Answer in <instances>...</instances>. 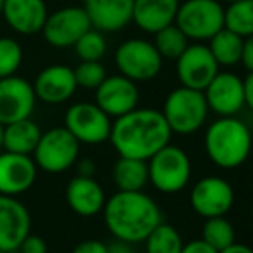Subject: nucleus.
<instances>
[{
  "label": "nucleus",
  "mask_w": 253,
  "mask_h": 253,
  "mask_svg": "<svg viewBox=\"0 0 253 253\" xmlns=\"http://www.w3.org/2000/svg\"><path fill=\"white\" fill-rule=\"evenodd\" d=\"M170 136L172 131L160 110L136 107L116 117L109 140L119 157L148 160L153 153L170 143Z\"/></svg>",
  "instance_id": "obj_1"
},
{
  "label": "nucleus",
  "mask_w": 253,
  "mask_h": 253,
  "mask_svg": "<svg viewBox=\"0 0 253 253\" xmlns=\"http://www.w3.org/2000/svg\"><path fill=\"white\" fill-rule=\"evenodd\" d=\"M103 222L116 240L141 243L162 222L159 205L143 191H117L105 200Z\"/></svg>",
  "instance_id": "obj_2"
},
{
  "label": "nucleus",
  "mask_w": 253,
  "mask_h": 253,
  "mask_svg": "<svg viewBox=\"0 0 253 253\" xmlns=\"http://www.w3.org/2000/svg\"><path fill=\"white\" fill-rule=\"evenodd\" d=\"M252 145L250 127L234 116L219 117L205 133V152L220 169H236L247 162Z\"/></svg>",
  "instance_id": "obj_3"
},
{
  "label": "nucleus",
  "mask_w": 253,
  "mask_h": 253,
  "mask_svg": "<svg viewBox=\"0 0 253 253\" xmlns=\"http://www.w3.org/2000/svg\"><path fill=\"white\" fill-rule=\"evenodd\" d=\"M162 116L176 134H193L205 124L209 116L205 95L200 90L179 86L167 95Z\"/></svg>",
  "instance_id": "obj_4"
},
{
  "label": "nucleus",
  "mask_w": 253,
  "mask_h": 253,
  "mask_svg": "<svg viewBox=\"0 0 253 253\" xmlns=\"http://www.w3.org/2000/svg\"><path fill=\"white\" fill-rule=\"evenodd\" d=\"M148 164V181L160 193H179L186 188L191 177V160L179 147L167 143L153 153Z\"/></svg>",
  "instance_id": "obj_5"
},
{
  "label": "nucleus",
  "mask_w": 253,
  "mask_h": 253,
  "mask_svg": "<svg viewBox=\"0 0 253 253\" xmlns=\"http://www.w3.org/2000/svg\"><path fill=\"white\" fill-rule=\"evenodd\" d=\"M174 24L188 40L209 42L224 28V7L219 0H184L179 3Z\"/></svg>",
  "instance_id": "obj_6"
},
{
  "label": "nucleus",
  "mask_w": 253,
  "mask_h": 253,
  "mask_svg": "<svg viewBox=\"0 0 253 253\" xmlns=\"http://www.w3.org/2000/svg\"><path fill=\"white\" fill-rule=\"evenodd\" d=\"M116 66L119 69V74L138 81H150L159 76L162 71L164 59L155 48L153 42H147L143 38H131L117 47Z\"/></svg>",
  "instance_id": "obj_7"
},
{
  "label": "nucleus",
  "mask_w": 253,
  "mask_h": 253,
  "mask_svg": "<svg viewBox=\"0 0 253 253\" xmlns=\"http://www.w3.org/2000/svg\"><path fill=\"white\" fill-rule=\"evenodd\" d=\"M80 155V141L64 126L52 127L42 133L38 145L33 152L37 167L45 172L59 174L74 166Z\"/></svg>",
  "instance_id": "obj_8"
},
{
  "label": "nucleus",
  "mask_w": 253,
  "mask_h": 253,
  "mask_svg": "<svg viewBox=\"0 0 253 253\" xmlns=\"http://www.w3.org/2000/svg\"><path fill=\"white\" fill-rule=\"evenodd\" d=\"M64 127L80 143L98 145L109 140L112 121L97 103L78 102L67 109L64 116Z\"/></svg>",
  "instance_id": "obj_9"
},
{
  "label": "nucleus",
  "mask_w": 253,
  "mask_h": 253,
  "mask_svg": "<svg viewBox=\"0 0 253 253\" xmlns=\"http://www.w3.org/2000/svg\"><path fill=\"white\" fill-rule=\"evenodd\" d=\"M90 28L91 23L83 7H62L48 14L42 31L50 47L69 48Z\"/></svg>",
  "instance_id": "obj_10"
},
{
  "label": "nucleus",
  "mask_w": 253,
  "mask_h": 253,
  "mask_svg": "<svg viewBox=\"0 0 253 253\" xmlns=\"http://www.w3.org/2000/svg\"><path fill=\"white\" fill-rule=\"evenodd\" d=\"M219 64L213 59L209 45L190 43L176 59V71L181 86L203 91L219 73Z\"/></svg>",
  "instance_id": "obj_11"
},
{
  "label": "nucleus",
  "mask_w": 253,
  "mask_h": 253,
  "mask_svg": "<svg viewBox=\"0 0 253 253\" xmlns=\"http://www.w3.org/2000/svg\"><path fill=\"white\" fill-rule=\"evenodd\" d=\"M193 210L203 219L226 215L234 205V190L219 176H207L198 181L190 193Z\"/></svg>",
  "instance_id": "obj_12"
},
{
  "label": "nucleus",
  "mask_w": 253,
  "mask_h": 253,
  "mask_svg": "<svg viewBox=\"0 0 253 253\" xmlns=\"http://www.w3.org/2000/svg\"><path fill=\"white\" fill-rule=\"evenodd\" d=\"M37 103L33 84L24 78L12 76L0 78V123H16L31 117Z\"/></svg>",
  "instance_id": "obj_13"
},
{
  "label": "nucleus",
  "mask_w": 253,
  "mask_h": 253,
  "mask_svg": "<svg viewBox=\"0 0 253 253\" xmlns=\"http://www.w3.org/2000/svg\"><path fill=\"white\" fill-rule=\"evenodd\" d=\"M140 90L136 83L123 74L107 76L95 88V103L110 117H121L138 107Z\"/></svg>",
  "instance_id": "obj_14"
},
{
  "label": "nucleus",
  "mask_w": 253,
  "mask_h": 253,
  "mask_svg": "<svg viewBox=\"0 0 253 253\" xmlns=\"http://www.w3.org/2000/svg\"><path fill=\"white\" fill-rule=\"evenodd\" d=\"M209 110L219 117L236 116L245 107L243 80L234 73H217L203 90Z\"/></svg>",
  "instance_id": "obj_15"
},
{
  "label": "nucleus",
  "mask_w": 253,
  "mask_h": 253,
  "mask_svg": "<svg viewBox=\"0 0 253 253\" xmlns=\"http://www.w3.org/2000/svg\"><path fill=\"white\" fill-rule=\"evenodd\" d=\"M30 210L16 197L0 195V250L16 252L30 234Z\"/></svg>",
  "instance_id": "obj_16"
},
{
  "label": "nucleus",
  "mask_w": 253,
  "mask_h": 253,
  "mask_svg": "<svg viewBox=\"0 0 253 253\" xmlns=\"http://www.w3.org/2000/svg\"><path fill=\"white\" fill-rule=\"evenodd\" d=\"M37 100L48 105L67 102L78 90L74 69L64 64H52L37 74L33 83Z\"/></svg>",
  "instance_id": "obj_17"
},
{
  "label": "nucleus",
  "mask_w": 253,
  "mask_h": 253,
  "mask_svg": "<svg viewBox=\"0 0 253 253\" xmlns=\"http://www.w3.org/2000/svg\"><path fill=\"white\" fill-rule=\"evenodd\" d=\"M37 169L30 155L7 150L0 153V195L17 197L26 193L37 179Z\"/></svg>",
  "instance_id": "obj_18"
},
{
  "label": "nucleus",
  "mask_w": 253,
  "mask_h": 253,
  "mask_svg": "<svg viewBox=\"0 0 253 253\" xmlns=\"http://www.w3.org/2000/svg\"><path fill=\"white\" fill-rule=\"evenodd\" d=\"M134 0H84L91 28L102 33H117L133 19Z\"/></svg>",
  "instance_id": "obj_19"
},
{
  "label": "nucleus",
  "mask_w": 253,
  "mask_h": 253,
  "mask_svg": "<svg viewBox=\"0 0 253 253\" xmlns=\"http://www.w3.org/2000/svg\"><path fill=\"white\" fill-rule=\"evenodd\" d=\"M2 16L16 33L37 35L48 16L45 0H3Z\"/></svg>",
  "instance_id": "obj_20"
},
{
  "label": "nucleus",
  "mask_w": 253,
  "mask_h": 253,
  "mask_svg": "<svg viewBox=\"0 0 253 253\" xmlns=\"http://www.w3.org/2000/svg\"><path fill=\"white\" fill-rule=\"evenodd\" d=\"M105 191L93 176H76L67 183L66 202L81 217H93L105 205Z\"/></svg>",
  "instance_id": "obj_21"
},
{
  "label": "nucleus",
  "mask_w": 253,
  "mask_h": 253,
  "mask_svg": "<svg viewBox=\"0 0 253 253\" xmlns=\"http://www.w3.org/2000/svg\"><path fill=\"white\" fill-rule=\"evenodd\" d=\"M179 3V0H134L131 21L141 31L153 35L174 23Z\"/></svg>",
  "instance_id": "obj_22"
},
{
  "label": "nucleus",
  "mask_w": 253,
  "mask_h": 253,
  "mask_svg": "<svg viewBox=\"0 0 253 253\" xmlns=\"http://www.w3.org/2000/svg\"><path fill=\"white\" fill-rule=\"evenodd\" d=\"M40 136H42L40 126L28 117V119H21L3 126L2 147L7 152L31 155L35 152V148H37Z\"/></svg>",
  "instance_id": "obj_23"
},
{
  "label": "nucleus",
  "mask_w": 253,
  "mask_h": 253,
  "mask_svg": "<svg viewBox=\"0 0 253 253\" xmlns=\"http://www.w3.org/2000/svg\"><path fill=\"white\" fill-rule=\"evenodd\" d=\"M112 179L119 191H140L148 183L147 160L119 157L112 167Z\"/></svg>",
  "instance_id": "obj_24"
},
{
  "label": "nucleus",
  "mask_w": 253,
  "mask_h": 253,
  "mask_svg": "<svg viewBox=\"0 0 253 253\" xmlns=\"http://www.w3.org/2000/svg\"><path fill=\"white\" fill-rule=\"evenodd\" d=\"M209 48L219 66H226V67L236 66L241 60L243 37L227 30V28H222V30L217 31L209 40Z\"/></svg>",
  "instance_id": "obj_25"
},
{
  "label": "nucleus",
  "mask_w": 253,
  "mask_h": 253,
  "mask_svg": "<svg viewBox=\"0 0 253 253\" xmlns=\"http://www.w3.org/2000/svg\"><path fill=\"white\" fill-rule=\"evenodd\" d=\"M183 238L174 226L160 222L155 229L145 238V252L147 253H181Z\"/></svg>",
  "instance_id": "obj_26"
},
{
  "label": "nucleus",
  "mask_w": 253,
  "mask_h": 253,
  "mask_svg": "<svg viewBox=\"0 0 253 253\" xmlns=\"http://www.w3.org/2000/svg\"><path fill=\"white\" fill-rule=\"evenodd\" d=\"M224 28L243 38L253 35V0L229 2L224 9Z\"/></svg>",
  "instance_id": "obj_27"
},
{
  "label": "nucleus",
  "mask_w": 253,
  "mask_h": 253,
  "mask_svg": "<svg viewBox=\"0 0 253 253\" xmlns=\"http://www.w3.org/2000/svg\"><path fill=\"white\" fill-rule=\"evenodd\" d=\"M202 240L205 243H209L212 248H215L217 252H220L224 248L231 247L236 241V233H234L233 224L224 215L209 217V219H205V224H203Z\"/></svg>",
  "instance_id": "obj_28"
},
{
  "label": "nucleus",
  "mask_w": 253,
  "mask_h": 253,
  "mask_svg": "<svg viewBox=\"0 0 253 253\" xmlns=\"http://www.w3.org/2000/svg\"><path fill=\"white\" fill-rule=\"evenodd\" d=\"M153 35H155L153 45H155V48L162 55V59L167 60H176L184 52V48L190 45L188 37L174 23L162 28V30H159Z\"/></svg>",
  "instance_id": "obj_29"
},
{
  "label": "nucleus",
  "mask_w": 253,
  "mask_h": 253,
  "mask_svg": "<svg viewBox=\"0 0 253 253\" xmlns=\"http://www.w3.org/2000/svg\"><path fill=\"white\" fill-rule=\"evenodd\" d=\"M74 52L80 60H102L107 52V42L102 31L90 28L74 43Z\"/></svg>",
  "instance_id": "obj_30"
},
{
  "label": "nucleus",
  "mask_w": 253,
  "mask_h": 253,
  "mask_svg": "<svg viewBox=\"0 0 253 253\" xmlns=\"http://www.w3.org/2000/svg\"><path fill=\"white\" fill-rule=\"evenodd\" d=\"M23 62V48L14 38L0 37V78L12 76Z\"/></svg>",
  "instance_id": "obj_31"
},
{
  "label": "nucleus",
  "mask_w": 253,
  "mask_h": 253,
  "mask_svg": "<svg viewBox=\"0 0 253 253\" xmlns=\"http://www.w3.org/2000/svg\"><path fill=\"white\" fill-rule=\"evenodd\" d=\"M74 78H76L78 88L95 90L107 78V73L100 60H81L80 66L74 69Z\"/></svg>",
  "instance_id": "obj_32"
},
{
  "label": "nucleus",
  "mask_w": 253,
  "mask_h": 253,
  "mask_svg": "<svg viewBox=\"0 0 253 253\" xmlns=\"http://www.w3.org/2000/svg\"><path fill=\"white\" fill-rule=\"evenodd\" d=\"M17 250L21 253H47V243H45L43 238L28 234Z\"/></svg>",
  "instance_id": "obj_33"
},
{
  "label": "nucleus",
  "mask_w": 253,
  "mask_h": 253,
  "mask_svg": "<svg viewBox=\"0 0 253 253\" xmlns=\"http://www.w3.org/2000/svg\"><path fill=\"white\" fill-rule=\"evenodd\" d=\"M73 253H107V245L98 240H84L74 247Z\"/></svg>",
  "instance_id": "obj_34"
},
{
  "label": "nucleus",
  "mask_w": 253,
  "mask_h": 253,
  "mask_svg": "<svg viewBox=\"0 0 253 253\" xmlns=\"http://www.w3.org/2000/svg\"><path fill=\"white\" fill-rule=\"evenodd\" d=\"M241 64L248 73H253V35L243 38V52H241Z\"/></svg>",
  "instance_id": "obj_35"
},
{
  "label": "nucleus",
  "mask_w": 253,
  "mask_h": 253,
  "mask_svg": "<svg viewBox=\"0 0 253 253\" xmlns=\"http://www.w3.org/2000/svg\"><path fill=\"white\" fill-rule=\"evenodd\" d=\"M181 253H219L215 248H212L209 243H205L203 240H193L190 243L183 245Z\"/></svg>",
  "instance_id": "obj_36"
},
{
  "label": "nucleus",
  "mask_w": 253,
  "mask_h": 253,
  "mask_svg": "<svg viewBox=\"0 0 253 253\" xmlns=\"http://www.w3.org/2000/svg\"><path fill=\"white\" fill-rule=\"evenodd\" d=\"M245 88V105L253 112V73H248V76L243 80Z\"/></svg>",
  "instance_id": "obj_37"
},
{
  "label": "nucleus",
  "mask_w": 253,
  "mask_h": 253,
  "mask_svg": "<svg viewBox=\"0 0 253 253\" xmlns=\"http://www.w3.org/2000/svg\"><path fill=\"white\" fill-rule=\"evenodd\" d=\"M107 253H138L134 250V247L126 241L116 240L112 245H107Z\"/></svg>",
  "instance_id": "obj_38"
},
{
  "label": "nucleus",
  "mask_w": 253,
  "mask_h": 253,
  "mask_svg": "<svg viewBox=\"0 0 253 253\" xmlns=\"http://www.w3.org/2000/svg\"><path fill=\"white\" fill-rule=\"evenodd\" d=\"M95 162L91 159H81L78 162V174L80 176H93L95 174Z\"/></svg>",
  "instance_id": "obj_39"
},
{
  "label": "nucleus",
  "mask_w": 253,
  "mask_h": 253,
  "mask_svg": "<svg viewBox=\"0 0 253 253\" xmlns=\"http://www.w3.org/2000/svg\"><path fill=\"white\" fill-rule=\"evenodd\" d=\"M219 253H253V250L250 247H247V245H241V243H236V241H234L231 247L224 248V250H220Z\"/></svg>",
  "instance_id": "obj_40"
},
{
  "label": "nucleus",
  "mask_w": 253,
  "mask_h": 253,
  "mask_svg": "<svg viewBox=\"0 0 253 253\" xmlns=\"http://www.w3.org/2000/svg\"><path fill=\"white\" fill-rule=\"evenodd\" d=\"M2 136H3V124L0 123V148H2Z\"/></svg>",
  "instance_id": "obj_41"
},
{
  "label": "nucleus",
  "mask_w": 253,
  "mask_h": 253,
  "mask_svg": "<svg viewBox=\"0 0 253 253\" xmlns=\"http://www.w3.org/2000/svg\"><path fill=\"white\" fill-rule=\"evenodd\" d=\"M2 10H3V0H0V16H2Z\"/></svg>",
  "instance_id": "obj_42"
},
{
  "label": "nucleus",
  "mask_w": 253,
  "mask_h": 253,
  "mask_svg": "<svg viewBox=\"0 0 253 253\" xmlns=\"http://www.w3.org/2000/svg\"><path fill=\"white\" fill-rule=\"evenodd\" d=\"M224 2H236V0H224Z\"/></svg>",
  "instance_id": "obj_43"
},
{
  "label": "nucleus",
  "mask_w": 253,
  "mask_h": 253,
  "mask_svg": "<svg viewBox=\"0 0 253 253\" xmlns=\"http://www.w3.org/2000/svg\"><path fill=\"white\" fill-rule=\"evenodd\" d=\"M0 253H9V252H3V250H0Z\"/></svg>",
  "instance_id": "obj_44"
},
{
  "label": "nucleus",
  "mask_w": 253,
  "mask_h": 253,
  "mask_svg": "<svg viewBox=\"0 0 253 253\" xmlns=\"http://www.w3.org/2000/svg\"><path fill=\"white\" fill-rule=\"evenodd\" d=\"M252 215H253V209H252Z\"/></svg>",
  "instance_id": "obj_45"
}]
</instances>
